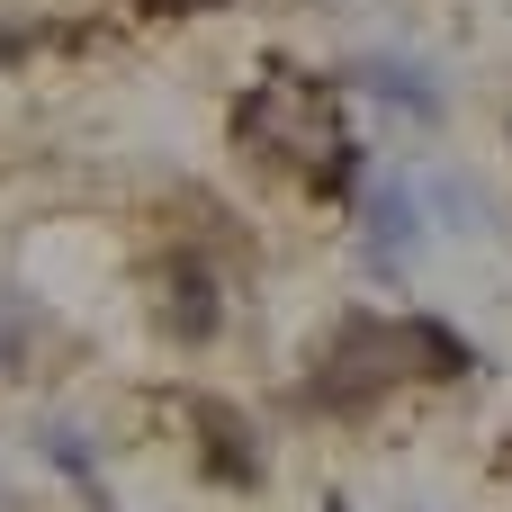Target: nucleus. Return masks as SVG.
<instances>
[{
    "mask_svg": "<svg viewBox=\"0 0 512 512\" xmlns=\"http://www.w3.org/2000/svg\"><path fill=\"white\" fill-rule=\"evenodd\" d=\"M369 252H378V261H405V252H414V198H405V189H378V198H369Z\"/></svg>",
    "mask_w": 512,
    "mask_h": 512,
    "instance_id": "nucleus-1",
    "label": "nucleus"
},
{
    "mask_svg": "<svg viewBox=\"0 0 512 512\" xmlns=\"http://www.w3.org/2000/svg\"><path fill=\"white\" fill-rule=\"evenodd\" d=\"M171 324H180L189 342H207V333H216V288H207V270H198V261H180V270H171Z\"/></svg>",
    "mask_w": 512,
    "mask_h": 512,
    "instance_id": "nucleus-2",
    "label": "nucleus"
},
{
    "mask_svg": "<svg viewBox=\"0 0 512 512\" xmlns=\"http://www.w3.org/2000/svg\"><path fill=\"white\" fill-rule=\"evenodd\" d=\"M369 81H378L387 99H405V108H423V117H432V81H414L405 63H369Z\"/></svg>",
    "mask_w": 512,
    "mask_h": 512,
    "instance_id": "nucleus-3",
    "label": "nucleus"
},
{
    "mask_svg": "<svg viewBox=\"0 0 512 512\" xmlns=\"http://www.w3.org/2000/svg\"><path fill=\"white\" fill-rule=\"evenodd\" d=\"M9 369H27V315L0 297V378H9Z\"/></svg>",
    "mask_w": 512,
    "mask_h": 512,
    "instance_id": "nucleus-4",
    "label": "nucleus"
}]
</instances>
